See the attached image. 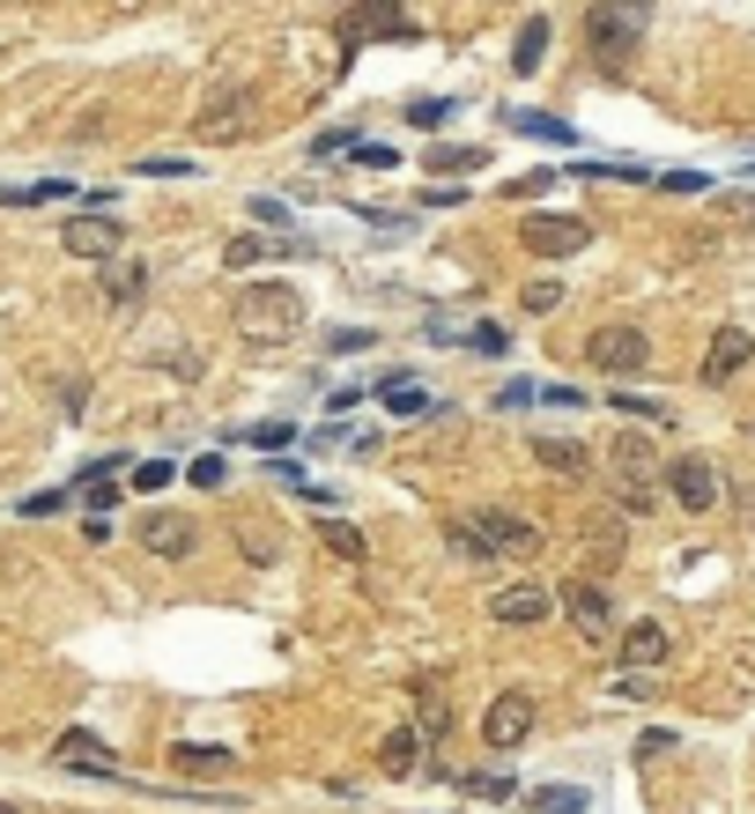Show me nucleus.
<instances>
[{
	"instance_id": "f257e3e1",
	"label": "nucleus",
	"mask_w": 755,
	"mask_h": 814,
	"mask_svg": "<svg viewBox=\"0 0 755 814\" xmlns=\"http://www.w3.org/2000/svg\"><path fill=\"white\" fill-rule=\"evenodd\" d=\"M230 319H238L245 341H296L304 333V296L282 282H252V289H238Z\"/></svg>"
},
{
	"instance_id": "f03ea898",
	"label": "nucleus",
	"mask_w": 755,
	"mask_h": 814,
	"mask_svg": "<svg viewBox=\"0 0 755 814\" xmlns=\"http://www.w3.org/2000/svg\"><path fill=\"white\" fill-rule=\"evenodd\" d=\"M452 540H460V556L489 563V556H534V548H541V526L519 519V511H474L466 526H452Z\"/></svg>"
},
{
	"instance_id": "7ed1b4c3",
	"label": "nucleus",
	"mask_w": 755,
	"mask_h": 814,
	"mask_svg": "<svg viewBox=\"0 0 755 814\" xmlns=\"http://www.w3.org/2000/svg\"><path fill=\"white\" fill-rule=\"evenodd\" d=\"M586 364L600 370V378H637V370H652V333H644V326H592Z\"/></svg>"
},
{
	"instance_id": "20e7f679",
	"label": "nucleus",
	"mask_w": 755,
	"mask_h": 814,
	"mask_svg": "<svg viewBox=\"0 0 755 814\" xmlns=\"http://www.w3.org/2000/svg\"><path fill=\"white\" fill-rule=\"evenodd\" d=\"M637 44H644V23H629V15H615V8H600V0H592V15H586V52L607 67V75H623L629 60H637Z\"/></svg>"
},
{
	"instance_id": "39448f33",
	"label": "nucleus",
	"mask_w": 755,
	"mask_h": 814,
	"mask_svg": "<svg viewBox=\"0 0 755 814\" xmlns=\"http://www.w3.org/2000/svg\"><path fill=\"white\" fill-rule=\"evenodd\" d=\"M52 771H75V777H104V785H119V755H112V748H104V740H97V733L89 726H67L60 733V740H52Z\"/></svg>"
},
{
	"instance_id": "423d86ee",
	"label": "nucleus",
	"mask_w": 755,
	"mask_h": 814,
	"mask_svg": "<svg viewBox=\"0 0 755 814\" xmlns=\"http://www.w3.org/2000/svg\"><path fill=\"white\" fill-rule=\"evenodd\" d=\"M519 244L541 252V259H571V252L592 244V222H578V215H541V207H534V215L519 222Z\"/></svg>"
},
{
	"instance_id": "0eeeda50",
	"label": "nucleus",
	"mask_w": 755,
	"mask_h": 814,
	"mask_svg": "<svg viewBox=\"0 0 755 814\" xmlns=\"http://www.w3.org/2000/svg\"><path fill=\"white\" fill-rule=\"evenodd\" d=\"M60 244H67L75 259H119L126 230H119V215L89 207V215H67V222H60Z\"/></svg>"
},
{
	"instance_id": "6e6552de",
	"label": "nucleus",
	"mask_w": 755,
	"mask_h": 814,
	"mask_svg": "<svg viewBox=\"0 0 755 814\" xmlns=\"http://www.w3.org/2000/svg\"><path fill=\"white\" fill-rule=\"evenodd\" d=\"M534 718H541V711H534V696H526V689H503L497 703L482 711V740H489L497 755H511V748L534 733Z\"/></svg>"
},
{
	"instance_id": "1a4fd4ad",
	"label": "nucleus",
	"mask_w": 755,
	"mask_h": 814,
	"mask_svg": "<svg viewBox=\"0 0 755 814\" xmlns=\"http://www.w3.org/2000/svg\"><path fill=\"white\" fill-rule=\"evenodd\" d=\"M555 608L571 614L586 637H607V629H615V600H607V585H600V577H578V585H563V593H555Z\"/></svg>"
},
{
	"instance_id": "9d476101",
	"label": "nucleus",
	"mask_w": 755,
	"mask_h": 814,
	"mask_svg": "<svg viewBox=\"0 0 755 814\" xmlns=\"http://www.w3.org/2000/svg\"><path fill=\"white\" fill-rule=\"evenodd\" d=\"M341 38L363 44V38H415V23L400 15V0H356V15L341 23Z\"/></svg>"
},
{
	"instance_id": "9b49d317",
	"label": "nucleus",
	"mask_w": 755,
	"mask_h": 814,
	"mask_svg": "<svg viewBox=\"0 0 755 814\" xmlns=\"http://www.w3.org/2000/svg\"><path fill=\"white\" fill-rule=\"evenodd\" d=\"M667 496L681 511H712L718 504V467L712 459H674L667 467Z\"/></svg>"
},
{
	"instance_id": "f8f14e48",
	"label": "nucleus",
	"mask_w": 755,
	"mask_h": 814,
	"mask_svg": "<svg viewBox=\"0 0 755 814\" xmlns=\"http://www.w3.org/2000/svg\"><path fill=\"white\" fill-rule=\"evenodd\" d=\"M748 364H755V341L741 333V326H718L712 348H704V385H733Z\"/></svg>"
},
{
	"instance_id": "ddd939ff",
	"label": "nucleus",
	"mask_w": 755,
	"mask_h": 814,
	"mask_svg": "<svg viewBox=\"0 0 755 814\" xmlns=\"http://www.w3.org/2000/svg\"><path fill=\"white\" fill-rule=\"evenodd\" d=\"M252 112H259L252 89H222L208 112H201V141H238V133H252Z\"/></svg>"
},
{
	"instance_id": "4468645a",
	"label": "nucleus",
	"mask_w": 755,
	"mask_h": 814,
	"mask_svg": "<svg viewBox=\"0 0 755 814\" xmlns=\"http://www.w3.org/2000/svg\"><path fill=\"white\" fill-rule=\"evenodd\" d=\"M489 614H497L503 629H534V622L555 614V593H548V585H503L497 600H489Z\"/></svg>"
},
{
	"instance_id": "2eb2a0df",
	"label": "nucleus",
	"mask_w": 755,
	"mask_h": 814,
	"mask_svg": "<svg viewBox=\"0 0 755 814\" xmlns=\"http://www.w3.org/2000/svg\"><path fill=\"white\" fill-rule=\"evenodd\" d=\"M141 548H149V556H193V548H201V526H193V519H170V511H149V519H141Z\"/></svg>"
},
{
	"instance_id": "dca6fc26",
	"label": "nucleus",
	"mask_w": 755,
	"mask_h": 814,
	"mask_svg": "<svg viewBox=\"0 0 755 814\" xmlns=\"http://www.w3.org/2000/svg\"><path fill=\"white\" fill-rule=\"evenodd\" d=\"M667 651H674L667 622H629V629H623V666H629V674H652Z\"/></svg>"
},
{
	"instance_id": "f3484780",
	"label": "nucleus",
	"mask_w": 755,
	"mask_h": 814,
	"mask_svg": "<svg viewBox=\"0 0 755 814\" xmlns=\"http://www.w3.org/2000/svg\"><path fill=\"white\" fill-rule=\"evenodd\" d=\"M296 252H311V244H296V238H259V230H245V238L222 244V267L238 275V267H259V259H296Z\"/></svg>"
},
{
	"instance_id": "a211bd4d",
	"label": "nucleus",
	"mask_w": 755,
	"mask_h": 814,
	"mask_svg": "<svg viewBox=\"0 0 755 814\" xmlns=\"http://www.w3.org/2000/svg\"><path fill=\"white\" fill-rule=\"evenodd\" d=\"M422 755H430V740H422V726H415V718H408V726H393L385 740H378V771H393V777H408V771L422 763Z\"/></svg>"
},
{
	"instance_id": "6ab92c4d",
	"label": "nucleus",
	"mask_w": 755,
	"mask_h": 814,
	"mask_svg": "<svg viewBox=\"0 0 755 814\" xmlns=\"http://www.w3.org/2000/svg\"><path fill=\"white\" fill-rule=\"evenodd\" d=\"M511 133H526V141H548V149H578V126L555 119V112H503Z\"/></svg>"
},
{
	"instance_id": "aec40b11",
	"label": "nucleus",
	"mask_w": 755,
	"mask_h": 814,
	"mask_svg": "<svg viewBox=\"0 0 755 814\" xmlns=\"http://www.w3.org/2000/svg\"><path fill=\"white\" fill-rule=\"evenodd\" d=\"M482 141H430V149H422V170H430V178H460V170H482Z\"/></svg>"
},
{
	"instance_id": "412c9836",
	"label": "nucleus",
	"mask_w": 755,
	"mask_h": 814,
	"mask_svg": "<svg viewBox=\"0 0 755 814\" xmlns=\"http://www.w3.org/2000/svg\"><path fill=\"white\" fill-rule=\"evenodd\" d=\"M141 296H149V267H141V259H112V267H104V304L133 311Z\"/></svg>"
},
{
	"instance_id": "4be33fe9",
	"label": "nucleus",
	"mask_w": 755,
	"mask_h": 814,
	"mask_svg": "<svg viewBox=\"0 0 755 814\" xmlns=\"http://www.w3.org/2000/svg\"><path fill=\"white\" fill-rule=\"evenodd\" d=\"M75 201V186L67 178H30V186H0V207H60Z\"/></svg>"
},
{
	"instance_id": "5701e85b",
	"label": "nucleus",
	"mask_w": 755,
	"mask_h": 814,
	"mask_svg": "<svg viewBox=\"0 0 755 814\" xmlns=\"http://www.w3.org/2000/svg\"><path fill=\"white\" fill-rule=\"evenodd\" d=\"M548 60V15H534V23H519V38H511V75H534Z\"/></svg>"
},
{
	"instance_id": "b1692460",
	"label": "nucleus",
	"mask_w": 755,
	"mask_h": 814,
	"mask_svg": "<svg viewBox=\"0 0 755 814\" xmlns=\"http://www.w3.org/2000/svg\"><path fill=\"white\" fill-rule=\"evenodd\" d=\"M378 400L393 407V415H400V422H415V415H437V400H430V393H422L415 378H385V385H378Z\"/></svg>"
},
{
	"instance_id": "393cba45",
	"label": "nucleus",
	"mask_w": 755,
	"mask_h": 814,
	"mask_svg": "<svg viewBox=\"0 0 755 814\" xmlns=\"http://www.w3.org/2000/svg\"><path fill=\"white\" fill-rule=\"evenodd\" d=\"M238 748H215V740H178L170 748V771H230Z\"/></svg>"
},
{
	"instance_id": "a878e982",
	"label": "nucleus",
	"mask_w": 755,
	"mask_h": 814,
	"mask_svg": "<svg viewBox=\"0 0 755 814\" xmlns=\"http://www.w3.org/2000/svg\"><path fill=\"white\" fill-rule=\"evenodd\" d=\"M534 459H541L548 474H586V467H592V451L571 445V437H534Z\"/></svg>"
},
{
	"instance_id": "bb28decb",
	"label": "nucleus",
	"mask_w": 755,
	"mask_h": 814,
	"mask_svg": "<svg viewBox=\"0 0 755 814\" xmlns=\"http://www.w3.org/2000/svg\"><path fill=\"white\" fill-rule=\"evenodd\" d=\"M607 459H615V474H629V482H644V474H652V445H644V437H637V430H623V437H615V451H607Z\"/></svg>"
},
{
	"instance_id": "cd10ccee",
	"label": "nucleus",
	"mask_w": 755,
	"mask_h": 814,
	"mask_svg": "<svg viewBox=\"0 0 755 814\" xmlns=\"http://www.w3.org/2000/svg\"><path fill=\"white\" fill-rule=\"evenodd\" d=\"M319 540H327V548H334V556H348V563H363V548H371V540H363V533L348 526V519H334V511H327V519H319Z\"/></svg>"
},
{
	"instance_id": "c85d7f7f",
	"label": "nucleus",
	"mask_w": 755,
	"mask_h": 814,
	"mask_svg": "<svg viewBox=\"0 0 755 814\" xmlns=\"http://www.w3.org/2000/svg\"><path fill=\"white\" fill-rule=\"evenodd\" d=\"M534 814H586L578 785H534Z\"/></svg>"
},
{
	"instance_id": "c756f323",
	"label": "nucleus",
	"mask_w": 755,
	"mask_h": 814,
	"mask_svg": "<svg viewBox=\"0 0 755 814\" xmlns=\"http://www.w3.org/2000/svg\"><path fill=\"white\" fill-rule=\"evenodd\" d=\"M452 785H466L474 800H519V785H511L503 771H466V777H452Z\"/></svg>"
},
{
	"instance_id": "7c9ffc66",
	"label": "nucleus",
	"mask_w": 755,
	"mask_h": 814,
	"mask_svg": "<svg viewBox=\"0 0 755 814\" xmlns=\"http://www.w3.org/2000/svg\"><path fill=\"white\" fill-rule=\"evenodd\" d=\"M363 348H378L371 326H334V333H327V356H363Z\"/></svg>"
},
{
	"instance_id": "2f4dec72",
	"label": "nucleus",
	"mask_w": 755,
	"mask_h": 814,
	"mask_svg": "<svg viewBox=\"0 0 755 814\" xmlns=\"http://www.w3.org/2000/svg\"><path fill=\"white\" fill-rule=\"evenodd\" d=\"M245 437H252L259 451H290V445H296V422H252Z\"/></svg>"
},
{
	"instance_id": "473e14b6",
	"label": "nucleus",
	"mask_w": 755,
	"mask_h": 814,
	"mask_svg": "<svg viewBox=\"0 0 755 814\" xmlns=\"http://www.w3.org/2000/svg\"><path fill=\"white\" fill-rule=\"evenodd\" d=\"M170 482H178L170 459H141V467H133V488H141V496H156V488H170Z\"/></svg>"
},
{
	"instance_id": "72a5a7b5",
	"label": "nucleus",
	"mask_w": 755,
	"mask_h": 814,
	"mask_svg": "<svg viewBox=\"0 0 755 814\" xmlns=\"http://www.w3.org/2000/svg\"><path fill=\"white\" fill-rule=\"evenodd\" d=\"M460 341L474 348V356H503V348H511V333H503V326H466Z\"/></svg>"
},
{
	"instance_id": "f704fd0d",
	"label": "nucleus",
	"mask_w": 755,
	"mask_h": 814,
	"mask_svg": "<svg viewBox=\"0 0 755 814\" xmlns=\"http://www.w3.org/2000/svg\"><path fill=\"white\" fill-rule=\"evenodd\" d=\"M586 178H623V186H652V170H644V163H592V156H586Z\"/></svg>"
},
{
	"instance_id": "c9c22d12",
	"label": "nucleus",
	"mask_w": 755,
	"mask_h": 814,
	"mask_svg": "<svg viewBox=\"0 0 755 814\" xmlns=\"http://www.w3.org/2000/svg\"><path fill=\"white\" fill-rule=\"evenodd\" d=\"M222 474H230V467H222V451H201V459L185 467V482H193V488H222Z\"/></svg>"
},
{
	"instance_id": "e433bc0d",
	"label": "nucleus",
	"mask_w": 755,
	"mask_h": 814,
	"mask_svg": "<svg viewBox=\"0 0 755 814\" xmlns=\"http://www.w3.org/2000/svg\"><path fill=\"white\" fill-rule=\"evenodd\" d=\"M141 178H193V156H141Z\"/></svg>"
},
{
	"instance_id": "4c0bfd02",
	"label": "nucleus",
	"mask_w": 755,
	"mask_h": 814,
	"mask_svg": "<svg viewBox=\"0 0 755 814\" xmlns=\"http://www.w3.org/2000/svg\"><path fill=\"white\" fill-rule=\"evenodd\" d=\"M290 496L319 504V511H334V504H341V488H334V482H311V474H296V482H290Z\"/></svg>"
},
{
	"instance_id": "58836bf2",
	"label": "nucleus",
	"mask_w": 755,
	"mask_h": 814,
	"mask_svg": "<svg viewBox=\"0 0 755 814\" xmlns=\"http://www.w3.org/2000/svg\"><path fill=\"white\" fill-rule=\"evenodd\" d=\"M615 407L637 415V422H667V400H644V393H615Z\"/></svg>"
},
{
	"instance_id": "ea45409f",
	"label": "nucleus",
	"mask_w": 755,
	"mask_h": 814,
	"mask_svg": "<svg viewBox=\"0 0 755 814\" xmlns=\"http://www.w3.org/2000/svg\"><path fill=\"white\" fill-rule=\"evenodd\" d=\"M548 186H555V170H526V178H511L503 193H511V201H541Z\"/></svg>"
},
{
	"instance_id": "a19ab883",
	"label": "nucleus",
	"mask_w": 755,
	"mask_h": 814,
	"mask_svg": "<svg viewBox=\"0 0 755 814\" xmlns=\"http://www.w3.org/2000/svg\"><path fill=\"white\" fill-rule=\"evenodd\" d=\"M52 511H67V488H38V496H23V519H52Z\"/></svg>"
},
{
	"instance_id": "79ce46f5",
	"label": "nucleus",
	"mask_w": 755,
	"mask_h": 814,
	"mask_svg": "<svg viewBox=\"0 0 755 814\" xmlns=\"http://www.w3.org/2000/svg\"><path fill=\"white\" fill-rule=\"evenodd\" d=\"M408 119H415V126H437V119H452V97H415V104H408Z\"/></svg>"
},
{
	"instance_id": "37998d69",
	"label": "nucleus",
	"mask_w": 755,
	"mask_h": 814,
	"mask_svg": "<svg viewBox=\"0 0 755 814\" xmlns=\"http://www.w3.org/2000/svg\"><path fill=\"white\" fill-rule=\"evenodd\" d=\"M652 186H660V193H704L712 178H704V170H667V178H652Z\"/></svg>"
},
{
	"instance_id": "c03bdc74",
	"label": "nucleus",
	"mask_w": 755,
	"mask_h": 814,
	"mask_svg": "<svg viewBox=\"0 0 755 814\" xmlns=\"http://www.w3.org/2000/svg\"><path fill=\"white\" fill-rule=\"evenodd\" d=\"M667 748H674L667 726H644V733H637V763H652V755H667Z\"/></svg>"
},
{
	"instance_id": "a18cd8bd",
	"label": "nucleus",
	"mask_w": 755,
	"mask_h": 814,
	"mask_svg": "<svg viewBox=\"0 0 755 814\" xmlns=\"http://www.w3.org/2000/svg\"><path fill=\"white\" fill-rule=\"evenodd\" d=\"M164 370L178 378V385H193V378H201V356H193V348H170V356H164Z\"/></svg>"
},
{
	"instance_id": "49530a36",
	"label": "nucleus",
	"mask_w": 755,
	"mask_h": 814,
	"mask_svg": "<svg viewBox=\"0 0 755 814\" xmlns=\"http://www.w3.org/2000/svg\"><path fill=\"white\" fill-rule=\"evenodd\" d=\"M534 400H541V385H526V378H511L497 393V407H534Z\"/></svg>"
},
{
	"instance_id": "de8ad7c7",
	"label": "nucleus",
	"mask_w": 755,
	"mask_h": 814,
	"mask_svg": "<svg viewBox=\"0 0 755 814\" xmlns=\"http://www.w3.org/2000/svg\"><path fill=\"white\" fill-rule=\"evenodd\" d=\"M555 304H563V289H555V282H534V289H526V311H541V319H548Z\"/></svg>"
},
{
	"instance_id": "09e8293b",
	"label": "nucleus",
	"mask_w": 755,
	"mask_h": 814,
	"mask_svg": "<svg viewBox=\"0 0 755 814\" xmlns=\"http://www.w3.org/2000/svg\"><path fill=\"white\" fill-rule=\"evenodd\" d=\"M356 163H363V170H393V163H400V156H393L385 141H363V149H356Z\"/></svg>"
},
{
	"instance_id": "8fccbe9b",
	"label": "nucleus",
	"mask_w": 755,
	"mask_h": 814,
	"mask_svg": "<svg viewBox=\"0 0 755 814\" xmlns=\"http://www.w3.org/2000/svg\"><path fill=\"white\" fill-rule=\"evenodd\" d=\"M541 407H586L578 385H541Z\"/></svg>"
},
{
	"instance_id": "3c124183",
	"label": "nucleus",
	"mask_w": 755,
	"mask_h": 814,
	"mask_svg": "<svg viewBox=\"0 0 755 814\" xmlns=\"http://www.w3.org/2000/svg\"><path fill=\"white\" fill-rule=\"evenodd\" d=\"M327 407H334V415H356V407H363V385H334Z\"/></svg>"
},
{
	"instance_id": "603ef678",
	"label": "nucleus",
	"mask_w": 755,
	"mask_h": 814,
	"mask_svg": "<svg viewBox=\"0 0 755 814\" xmlns=\"http://www.w3.org/2000/svg\"><path fill=\"white\" fill-rule=\"evenodd\" d=\"M600 8H615V15H629V23H652V0H600Z\"/></svg>"
},
{
	"instance_id": "864d4df0",
	"label": "nucleus",
	"mask_w": 755,
	"mask_h": 814,
	"mask_svg": "<svg viewBox=\"0 0 755 814\" xmlns=\"http://www.w3.org/2000/svg\"><path fill=\"white\" fill-rule=\"evenodd\" d=\"M422 201H430V207H460V201H466V186H430Z\"/></svg>"
},
{
	"instance_id": "5fc2aeb1",
	"label": "nucleus",
	"mask_w": 755,
	"mask_h": 814,
	"mask_svg": "<svg viewBox=\"0 0 755 814\" xmlns=\"http://www.w3.org/2000/svg\"><path fill=\"white\" fill-rule=\"evenodd\" d=\"M0 814H23V807H8V800H0Z\"/></svg>"
},
{
	"instance_id": "6e6d98bb",
	"label": "nucleus",
	"mask_w": 755,
	"mask_h": 814,
	"mask_svg": "<svg viewBox=\"0 0 755 814\" xmlns=\"http://www.w3.org/2000/svg\"><path fill=\"white\" fill-rule=\"evenodd\" d=\"M748 170H755V156H748Z\"/></svg>"
},
{
	"instance_id": "4d7b16f0",
	"label": "nucleus",
	"mask_w": 755,
	"mask_h": 814,
	"mask_svg": "<svg viewBox=\"0 0 755 814\" xmlns=\"http://www.w3.org/2000/svg\"><path fill=\"white\" fill-rule=\"evenodd\" d=\"M748 207H755V201H748Z\"/></svg>"
}]
</instances>
